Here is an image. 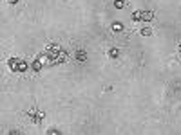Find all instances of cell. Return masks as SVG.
I'll use <instances>...</instances> for the list:
<instances>
[{
  "label": "cell",
  "instance_id": "obj_1",
  "mask_svg": "<svg viewBox=\"0 0 181 135\" xmlns=\"http://www.w3.org/2000/svg\"><path fill=\"white\" fill-rule=\"evenodd\" d=\"M36 58L43 63V67L45 65H58V63H63L67 59V52L62 49V45H58V43H49L43 49V52L40 56H36Z\"/></svg>",
  "mask_w": 181,
  "mask_h": 135
},
{
  "label": "cell",
  "instance_id": "obj_11",
  "mask_svg": "<svg viewBox=\"0 0 181 135\" xmlns=\"http://www.w3.org/2000/svg\"><path fill=\"white\" fill-rule=\"evenodd\" d=\"M47 133H60V132H58V130H55V128H49V130H47Z\"/></svg>",
  "mask_w": 181,
  "mask_h": 135
},
{
  "label": "cell",
  "instance_id": "obj_9",
  "mask_svg": "<svg viewBox=\"0 0 181 135\" xmlns=\"http://www.w3.org/2000/svg\"><path fill=\"white\" fill-rule=\"evenodd\" d=\"M114 7L116 9H123L125 7V0H114Z\"/></svg>",
  "mask_w": 181,
  "mask_h": 135
},
{
  "label": "cell",
  "instance_id": "obj_2",
  "mask_svg": "<svg viewBox=\"0 0 181 135\" xmlns=\"http://www.w3.org/2000/svg\"><path fill=\"white\" fill-rule=\"evenodd\" d=\"M7 67L11 69V72L20 74V72H25V70H27V61L24 58H9L7 59Z\"/></svg>",
  "mask_w": 181,
  "mask_h": 135
},
{
  "label": "cell",
  "instance_id": "obj_10",
  "mask_svg": "<svg viewBox=\"0 0 181 135\" xmlns=\"http://www.w3.org/2000/svg\"><path fill=\"white\" fill-rule=\"evenodd\" d=\"M152 34V29L150 27H143L141 29V36H150Z\"/></svg>",
  "mask_w": 181,
  "mask_h": 135
},
{
  "label": "cell",
  "instance_id": "obj_4",
  "mask_svg": "<svg viewBox=\"0 0 181 135\" xmlns=\"http://www.w3.org/2000/svg\"><path fill=\"white\" fill-rule=\"evenodd\" d=\"M141 18L145 20V22H150V20L154 18V13L152 11H141Z\"/></svg>",
  "mask_w": 181,
  "mask_h": 135
},
{
  "label": "cell",
  "instance_id": "obj_5",
  "mask_svg": "<svg viewBox=\"0 0 181 135\" xmlns=\"http://www.w3.org/2000/svg\"><path fill=\"white\" fill-rule=\"evenodd\" d=\"M74 58L78 59V61H85V51H76V52H74Z\"/></svg>",
  "mask_w": 181,
  "mask_h": 135
},
{
  "label": "cell",
  "instance_id": "obj_3",
  "mask_svg": "<svg viewBox=\"0 0 181 135\" xmlns=\"http://www.w3.org/2000/svg\"><path fill=\"white\" fill-rule=\"evenodd\" d=\"M27 117H29V121H31L33 124H38L45 115H43V112H40V110H31V112L27 114Z\"/></svg>",
  "mask_w": 181,
  "mask_h": 135
},
{
  "label": "cell",
  "instance_id": "obj_13",
  "mask_svg": "<svg viewBox=\"0 0 181 135\" xmlns=\"http://www.w3.org/2000/svg\"><path fill=\"white\" fill-rule=\"evenodd\" d=\"M178 52H179V56H181V43L178 45Z\"/></svg>",
  "mask_w": 181,
  "mask_h": 135
},
{
  "label": "cell",
  "instance_id": "obj_7",
  "mask_svg": "<svg viewBox=\"0 0 181 135\" xmlns=\"http://www.w3.org/2000/svg\"><path fill=\"white\" fill-rule=\"evenodd\" d=\"M112 31H114V33H120V31H123V25H121L120 22H114V23H112Z\"/></svg>",
  "mask_w": 181,
  "mask_h": 135
},
{
  "label": "cell",
  "instance_id": "obj_12",
  "mask_svg": "<svg viewBox=\"0 0 181 135\" xmlns=\"http://www.w3.org/2000/svg\"><path fill=\"white\" fill-rule=\"evenodd\" d=\"M7 2H9V4H17L18 0H7Z\"/></svg>",
  "mask_w": 181,
  "mask_h": 135
},
{
  "label": "cell",
  "instance_id": "obj_6",
  "mask_svg": "<svg viewBox=\"0 0 181 135\" xmlns=\"http://www.w3.org/2000/svg\"><path fill=\"white\" fill-rule=\"evenodd\" d=\"M107 56H109V58H112V59H116L118 56H120V51H118V49H111V51L107 52Z\"/></svg>",
  "mask_w": 181,
  "mask_h": 135
},
{
  "label": "cell",
  "instance_id": "obj_8",
  "mask_svg": "<svg viewBox=\"0 0 181 135\" xmlns=\"http://www.w3.org/2000/svg\"><path fill=\"white\" fill-rule=\"evenodd\" d=\"M141 11H134L132 13V22H141Z\"/></svg>",
  "mask_w": 181,
  "mask_h": 135
}]
</instances>
